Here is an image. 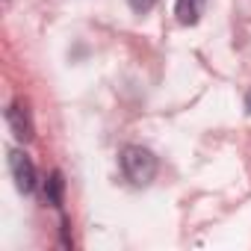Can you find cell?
Listing matches in <instances>:
<instances>
[{"label": "cell", "mask_w": 251, "mask_h": 251, "mask_svg": "<svg viewBox=\"0 0 251 251\" xmlns=\"http://www.w3.org/2000/svg\"><path fill=\"white\" fill-rule=\"evenodd\" d=\"M245 109H248V112H251V89H248V92H245Z\"/></svg>", "instance_id": "obj_7"}, {"label": "cell", "mask_w": 251, "mask_h": 251, "mask_svg": "<svg viewBox=\"0 0 251 251\" xmlns=\"http://www.w3.org/2000/svg\"><path fill=\"white\" fill-rule=\"evenodd\" d=\"M9 172H12V180H15L18 192H24V195L36 192V183H39L36 166H33V160L24 151H9Z\"/></svg>", "instance_id": "obj_2"}, {"label": "cell", "mask_w": 251, "mask_h": 251, "mask_svg": "<svg viewBox=\"0 0 251 251\" xmlns=\"http://www.w3.org/2000/svg\"><path fill=\"white\" fill-rule=\"evenodd\" d=\"M157 6V0H130V9L136 12V15H145V12H151Z\"/></svg>", "instance_id": "obj_6"}, {"label": "cell", "mask_w": 251, "mask_h": 251, "mask_svg": "<svg viewBox=\"0 0 251 251\" xmlns=\"http://www.w3.org/2000/svg\"><path fill=\"white\" fill-rule=\"evenodd\" d=\"M204 3H207V0H175V15H177V21L183 27L198 24L201 15H204Z\"/></svg>", "instance_id": "obj_4"}, {"label": "cell", "mask_w": 251, "mask_h": 251, "mask_svg": "<svg viewBox=\"0 0 251 251\" xmlns=\"http://www.w3.org/2000/svg\"><path fill=\"white\" fill-rule=\"evenodd\" d=\"M121 172L133 186H148L157 177V157H154V151H148L142 145L121 148Z\"/></svg>", "instance_id": "obj_1"}, {"label": "cell", "mask_w": 251, "mask_h": 251, "mask_svg": "<svg viewBox=\"0 0 251 251\" xmlns=\"http://www.w3.org/2000/svg\"><path fill=\"white\" fill-rule=\"evenodd\" d=\"M6 124L18 142H30L33 139V121H30V112L24 106V100H12L9 109H6Z\"/></svg>", "instance_id": "obj_3"}, {"label": "cell", "mask_w": 251, "mask_h": 251, "mask_svg": "<svg viewBox=\"0 0 251 251\" xmlns=\"http://www.w3.org/2000/svg\"><path fill=\"white\" fill-rule=\"evenodd\" d=\"M62 189H65V180H62V172H53L45 183V198L50 207H62Z\"/></svg>", "instance_id": "obj_5"}]
</instances>
